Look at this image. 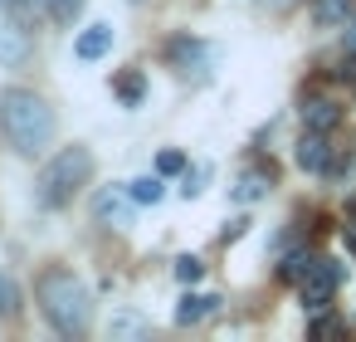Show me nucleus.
Instances as JSON below:
<instances>
[{"instance_id": "obj_9", "label": "nucleus", "mask_w": 356, "mask_h": 342, "mask_svg": "<svg viewBox=\"0 0 356 342\" xmlns=\"http://www.w3.org/2000/svg\"><path fill=\"white\" fill-rule=\"evenodd\" d=\"M273 191V166H249L234 186H229V196L239 201V205H254V201H264Z\"/></svg>"}, {"instance_id": "obj_23", "label": "nucleus", "mask_w": 356, "mask_h": 342, "mask_svg": "<svg viewBox=\"0 0 356 342\" xmlns=\"http://www.w3.org/2000/svg\"><path fill=\"white\" fill-rule=\"evenodd\" d=\"M341 235H346V249H351V254H356V210H351V215H346V225H341Z\"/></svg>"}, {"instance_id": "obj_15", "label": "nucleus", "mask_w": 356, "mask_h": 342, "mask_svg": "<svg viewBox=\"0 0 356 342\" xmlns=\"http://www.w3.org/2000/svg\"><path fill=\"white\" fill-rule=\"evenodd\" d=\"M147 332H152V322L142 313H113L108 318V337H147Z\"/></svg>"}, {"instance_id": "obj_18", "label": "nucleus", "mask_w": 356, "mask_h": 342, "mask_svg": "<svg viewBox=\"0 0 356 342\" xmlns=\"http://www.w3.org/2000/svg\"><path fill=\"white\" fill-rule=\"evenodd\" d=\"M15 313H20V288L0 274V318H15Z\"/></svg>"}, {"instance_id": "obj_1", "label": "nucleus", "mask_w": 356, "mask_h": 342, "mask_svg": "<svg viewBox=\"0 0 356 342\" xmlns=\"http://www.w3.org/2000/svg\"><path fill=\"white\" fill-rule=\"evenodd\" d=\"M0 127H6L15 152L40 157L54 142V108L30 88H6L0 93Z\"/></svg>"}, {"instance_id": "obj_20", "label": "nucleus", "mask_w": 356, "mask_h": 342, "mask_svg": "<svg viewBox=\"0 0 356 342\" xmlns=\"http://www.w3.org/2000/svg\"><path fill=\"white\" fill-rule=\"evenodd\" d=\"M307 332H312V337H341V332H346V322H341V318H312V322H307Z\"/></svg>"}, {"instance_id": "obj_25", "label": "nucleus", "mask_w": 356, "mask_h": 342, "mask_svg": "<svg viewBox=\"0 0 356 342\" xmlns=\"http://www.w3.org/2000/svg\"><path fill=\"white\" fill-rule=\"evenodd\" d=\"M268 6H278V10H283V6H293V0H268Z\"/></svg>"}, {"instance_id": "obj_8", "label": "nucleus", "mask_w": 356, "mask_h": 342, "mask_svg": "<svg viewBox=\"0 0 356 342\" xmlns=\"http://www.w3.org/2000/svg\"><path fill=\"white\" fill-rule=\"evenodd\" d=\"M298 166L302 171H332V142H327V132H302V142H298Z\"/></svg>"}, {"instance_id": "obj_11", "label": "nucleus", "mask_w": 356, "mask_h": 342, "mask_svg": "<svg viewBox=\"0 0 356 342\" xmlns=\"http://www.w3.org/2000/svg\"><path fill=\"white\" fill-rule=\"evenodd\" d=\"M113 49V25H88L83 35H79V45H74V54L83 59V64H93V59H103Z\"/></svg>"}, {"instance_id": "obj_14", "label": "nucleus", "mask_w": 356, "mask_h": 342, "mask_svg": "<svg viewBox=\"0 0 356 342\" xmlns=\"http://www.w3.org/2000/svg\"><path fill=\"white\" fill-rule=\"evenodd\" d=\"M215 303H220V298H210V293H186V298H181V308H176V322H181V327H191V322H200L205 313H215Z\"/></svg>"}, {"instance_id": "obj_17", "label": "nucleus", "mask_w": 356, "mask_h": 342, "mask_svg": "<svg viewBox=\"0 0 356 342\" xmlns=\"http://www.w3.org/2000/svg\"><path fill=\"white\" fill-rule=\"evenodd\" d=\"M132 196H137V205H156L166 196V186H161V176H142V181H132Z\"/></svg>"}, {"instance_id": "obj_6", "label": "nucleus", "mask_w": 356, "mask_h": 342, "mask_svg": "<svg viewBox=\"0 0 356 342\" xmlns=\"http://www.w3.org/2000/svg\"><path fill=\"white\" fill-rule=\"evenodd\" d=\"M132 205H137V196L132 191H98L93 196V215H98V225H132Z\"/></svg>"}, {"instance_id": "obj_19", "label": "nucleus", "mask_w": 356, "mask_h": 342, "mask_svg": "<svg viewBox=\"0 0 356 342\" xmlns=\"http://www.w3.org/2000/svg\"><path fill=\"white\" fill-rule=\"evenodd\" d=\"M200 274H205V264H200L195 254H186V259H176V279H181V283H200Z\"/></svg>"}, {"instance_id": "obj_24", "label": "nucleus", "mask_w": 356, "mask_h": 342, "mask_svg": "<svg viewBox=\"0 0 356 342\" xmlns=\"http://www.w3.org/2000/svg\"><path fill=\"white\" fill-rule=\"evenodd\" d=\"M346 54H351V59H356V20H351V25H346Z\"/></svg>"}, {"instance_id": "obj_26", "label": "nucleus", "mask_w": 356, "mask_h": 342, "mask_svg": "<svg viewBox=\"0 0 356 342\" xmlns=\"http://www.w3.org/2000/svg\"><path fill=\"white\" fill-rule=\"evenodd\" d=\"M6 6H10V0H0V10H6Z\"/></svg>"}, {"instance_id": "obj_2", "label": "nucleus", "mask_w": 356, "mask_h": 342, "mask_svg": "<svg viewBox=\"0 0 356 342\" xmlns=\"http://www.w3.org/2000/svg\"><path fill=\"white\" fill-rule=\"evenodd\" d=\"M40 308L59 337H83L93 322V298L74 269H44L40 274Z\"/></svg>"}, {"instance_id": "obj_27", "label": "nucleus", "mask_w": 356, "mask_h": 342, "mask_svg": "<svg viewBox=\"0 0 356 342\" xmlns=\"http://www.w3.org/2000/svg\"><path fill=\"white\" fill-rule=\"evenodd\" d=\"M132 6H137V0H132Z\"/></svg>"}, {"instance_id": "obj_10", "label": "nucleus", "mask_w": 356, "mask_h": 342, "mask_svg": "<svg viewBox=\"0 0 356 342\" xmlns=\"http://www.w3.org/2000/svg\"><path fill=\"white\" fill-rule=\"evenodd\" d=\"M298 113H302V127H312V132H337L341 127V108L332 98H307Z\"/></svg>"}, {"instance_id": "obj_7", "label": "nucleus", "mask_w": 356, "mask_h": 342, "mask_svg": "<svg viewBox=\"0 0 356 342\" xmlns=\"http://www.w3.org/2000/svg\"><path fill=\"white\" fill-rule=\"evenodd\" d=\"M25 59H30V30L20 20H0V64L20 69Z\"/></svg>"}, {"instance_id": "obj_16", "label": "nucleus", "mask_w": 356, "mask_h": 342, "mask_svg": "<svg viewBox=\"0 0 356 342\" xmlns=\"http://www.w3.org/2000/svg\"><path fill=\"white\" fill-rule=\"evenodd\" d=\"M142 93H147V79H142L137 69H127V74L118 79V98H122V108H137V103H142Z\"/></svg>"}, {"instance_id": "obj_4", "label": "nucleus", "mask_w": 356, "mask_h": 342, "mask_svg": "<svg viewBox=\"0 0 356 342\" xmlns=\"http://www.w3.org/2000/svg\"><path fill=\"white\" fill-rule=\"evenodd\" d=\"M166 59H171L186 79H210L215 49H210L205 40H195V35H176V40H171V49H166Z\"/></svg>"}, {"instance_id": "obj_21", "label": "nucleus", "mask_w": 356, "mask_h": 342, "mask_svg": "<svg viewBox=\"0 0 356 342\" xmlns=\"http://www.w3.org/2000/svg\"><path fill=\"white\" fill-rule=\"evenodd\" d=\"M156 171H161V176H181V171H186V157H181V152H161V157H156Z\"/></svg>"}, {"instance_id": "obj_22", "label": "nucleus", "mask_w": 356, "mask_h": 342, "mask_svg": "<svg viewBox=\"0 0 356 342\" xmlns=\"http://www.w3.org/2000/svg\"><path fill=\"white\" fill-rule=\"evenodd\" d=\"M200 181H205V166H195V171L186 166V186H181V191H186V196H200Z\"/></svg>"}, {"instance_id": "obj_3", "label": "nucleus", "mask_w": 356, "mask_h": 342, "mask_svg": "<svg viewBox=\"0 0 356 342\" xmlns=\"http://www.w3.org/2000/svg\"><path fill=\"white\" fill-rule=\"evenodd\" d=\"M88 176H93V152L88 147H64L40 171V201L59 210V205H69L79 196V186H88Z\"/></svg>"}, {"instance_id": "obj_5", "label": "nucleus", "mask_w": 356, "mask_h": 342, "mask_svg": "<svg viewBox=\"0 0 356 342\" xmlns=\"http://www.w3.org/2000/svg\"><path fill=\"white\" fill-rule=\"evenodd\" d=\"M337 283H341V264H332V259H322L302 283H298V298H302V308L307 313H322L327 303H332V293H337Z\"/></svg>"}, {"instance_id": "obj_13", "label": "nucleus", "mask_w": 356, "mask_h": 342, "mask_svg": "<svg viewBox=\"0 0 356 342\" xmlns=\"http://www.w3.org/2000/svg\"><path fill=\"white\" fill-rule=\"evenodd\" d=\"M312 20H317L322 30L346 25V20H351V0H312Z\"/></svg>"}, {"instance_id": "obj_12", "label": "nucleus", "mask_w": 356, "mask_h": 342, "mask_svg": "<svg viewBox=\"0 0 356 342\" xmlns=\"http://www.w3.org/2000/svg\"><path fill=\"white\" fill-rule=\"evenodd\" d=\"M317 264H322V254H312V249H293V254L278 264V279H283V283H302Z\"/></svg>"}]
</instances>
